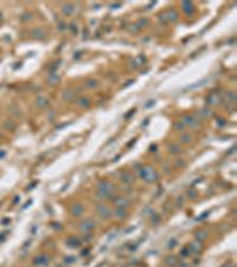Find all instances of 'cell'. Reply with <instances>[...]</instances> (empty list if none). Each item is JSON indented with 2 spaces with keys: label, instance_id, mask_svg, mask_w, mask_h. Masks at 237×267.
Returning <instances> with one entry per match:
<instances>
[{
  "label": "cell",
  "instance_id": "obj_13",
  "mask_svg": "<svg viewBox=\"0 0 237 267\" xmlns=\"http://www.w3.org/2000/svg\"><path fill=\"white\" fill-rule=\"evenodd\" d=\"M77 103H78V105H81L82 107L87 108V107L89 106V100H88V99H85V97H81V99H78V100H77Z\"/></svg>",
  "mask_w": 237,
  "mask_h": 267
},
{
  "label": "cell",
  "instance_id": "obj_5",
  "mask_svg": "<svg viewBox=\"0 0 237 267\" xmlns=\"http://www.w3.org/2000/svg\"><path fill=\"white\" fill-rule=\"evenodd\" d=\"M189 250L194 253V254H198V253H201L202 252V246L199 242H197V241H193V242L190 244V247H189Z\"/></svg>",
  "mask_w": 237,
  "mask_h": 267
},
{
  "label": "cell",
  "instance_id": "obj_20",
  "mask_svg": "<svg viewBox=\"0 0 237 267\" xmlns=\"http://www.w3.org/2000/svg\"><path fill=\"white\" fill-rule=\"evenodd\" d=\"M176 245H177V240H173V239H172V240L170 241V246H168V247H171V246H176Z\"/></svg>",
  "mask_w": 237,
  "mask_h": 267
},
{
  "label": "cell",
  "instance_id": "obj_4",
  "mask_svg": "<svg viewBox=\"0 0 237 267\" xmlns=\"http://www.w3.org/2000/svg\"><path fill=\"white\" fill-rule=\"evenodd\" d=\"M209 235V232L207 230H204V229H201V230H197L194 233V237H196V241L197 242H203V241Z\"/></svg>",
  "mask_w": 237,
  "mask_h": 267
},
{
  "label": "cell",
  "instance_id": "obj_22",
  "mask_svg": "<svg viewBox=\"0 0 237 267\" xmlns=\"http://www.w3.org/2000/svg\"><path fill=\"white\" fill-rule=\"evenodd\" d=\"M0 137H1V134H0Z\"/></svg>",
  "mask_w": 237,
  "mask_h": 267
},
{
  "label": "cell",
  "instance_id": "obj_1",
  "mask_svg": "<svg viewBox=\"0 0 237 267\" xmlns=\"http://www.w3.org/2000/svg\"><path fill=\"white\" fill-rule=\"evenodd\" d=\"M140 176L141 177H144L145 179L148 182V183H153L157 178H158V176H157V173H155V171L151 168V166H147V168H142L140 171Z\"/></svg>",
  "mask_w": 237,
  "mask_h": 267
},
{
  "label": "cell",
  "instance_id": "obj_2",
  "mask_svg": "<svg viewBox=\"0 0 237 267\" xmlns=\"http://www.w3.org/2000/svg\"><path fill=\"white\" fill-rule=\"evenodd\" d=\"M96 211H97V214L101 216L102 219H108V217H110V215H111L109 208H108L107 206H104V204L97 206V207H96Z\"/></svg>",
  "mask_w": 237,
  "mask_h": 267
},
{
  "label": "cell",
  "instance_id": "obj_11",
  "mask_svg": "<svg viewBox=\"0 0 237 267\" xmlns=\"http://www.w3.org/2000/svg\"><path fill=\"white\" fill-rule=\"evenodd\" d=\"M168 150H170V153H172V155H177V153L180 152V147L178 145H176V144H171L168 146Z\"/></svg>",
  "mask_w": 237,
  "mask_h": 267
},
{
  "label": "cell",
  "instance_id": "obj_21",
  "mask_svg": "<svg viewBox=\"0 0 237 267\" xmlns=\"http://www.w3.org/2000/svg\"><path fill=\"white\" fill-rule=\"evenodd\" d=\"M188 194H189L190 198H193V197H196V192L193 194V192H192V190H189V191H188Z\"/></svg>",
  "mask_w": 237,
  "mask_h": 267
},
{
  "label": "cell",
  "instance_id": "obj_18",
  "mask_svg": "<svg viewBox=\"0 0 237 267\" xmlns=\"http://www.w3.org/2000/svg\"><path fill=\"white\" fill-rule=\"evenodd\" d=\"M87 84H88V86H91L90 88H95L96 87V81L95 80H89V81H87Z\"/></svg>",
  "mask_w": 237,
  "mask_h": 267
},
{
  "label": "cell",
  "instance_id": "obj_17",
  "mask_svg": "<svg viewBox=\"0 0 237 267\" xmlns=\"http://www.w3.org/2000/svg\"><path fill=\"white\" fill-rule=\"evenodd\" d=\"M190 253H191V252L189 250V248H184V249H181V252H180V255L188 258V257L190 255Z\"/></svg>",
  "mask_w": 237,
  "mask_h": 267
},
{
  "label": "cell",
  "instance_id": "obj_7",
  "mask_svg": "<svg viewBox=\"0 0 237 267\" xmlns=\"http://www.w3.org/2000/svg\"><path fill=\"white\" fill-rule=\"evenodd\" d=\"M100 189H101V190H104V191H107V192L110 194V192L115 189V186L111 184V183H109V182H102L101 184H100Z\"/></svg>",
  "mask_w": 237,
  "mask_h": 267
},
{
  "label": "cell",
  "instance_id": "obj_6",
  "mask_svg": "<svg viewBox=\"0 0 237 267\" xmlns=\"http://www.w3.org/2000/svg\"><path fill=\"white\" fill-rule=\"evenodd\" d=\"M83 212V207L80 204V203H75V204L71 207V214L74 216H80Z\"/></svg>",
  "mask_w": 237,
  "mask_h": 267
},
{
  "label": "cell",
  "instance_id": "obj_12",
  "mask_svg": "<svg viewBox=\"0 0 237 267\" xmlns=\"http://www.w3.org/2000/svg\"><path fill=\"white\" fill-rule=\"evenodd\" d=\"M115 215L117 216V217H119V219H123V217H124V216H126V215H127V211H126V210H124L123 208H117V209L115 210Z\"/></svg>",
  "mask_w": 237,
  "mask_h": 267
},
{
  "label": "cell",
  "instance_id": "obj_16",
  "mask_svg": "<svg viewBox=\"0 0 237 267\" xmlns=\"http://www.w3.org/2000/svg\"><path fill=\"white\" fill-rule=\"evenodd\" d=\"M4 127L6 130H8V131H12V130H14V123L12 122V121H7V122H5V125H4Z\"/></svg>",
  "mask_w": 237,
  "mask_h": 267
},
{
  "label": "cell",
  "instance_id": "obj_8",
  "mask_svg": "<svg viewBox=\"0 0 237 267\" xmlns=\"http://www.w3.org/2000/svg\"><path fill=\"white\" fill-rule=\"evenodd\" d=\"M121 179L123 183H128V184H132L134 182V177L129 173V172H123L121 175Z\"/></svg>",
  "mask_w": 237,
  "mask_h": 267
},
{
  "label": "cell",
  "instance_id": "obj_19",
  "mask_svg": "<svg viewBox=\"0 0 237 267\" xmlns=\"http://www.w3.org/2000/svg\"><path fill=\"white\" fill-rule=\"evenodd\" d=\"M177 125H178V126H176V128H177V130H183L184 127H185V125H183V123H180V122H178Z\"/></svg>",
  "mask_w": 237,
  "mask_h": 267
},
{
  "label": "cell",
  "instance_id": "obj_14",
  "mask_svg": "<svg viewBox=\"0 0 237 267\" xmlns=\"http://www.w3.org/2000/svg\"><path fill=\"white\" fill-rule=\"evenodd\" d=\"M191 135L189 134V133H185V134H183L181 137H180V140L183 141V143H185V144H188V143H190L191 141Z\"/></svg>",
  "mask_w": 237,
  "mask_h": 267
},
{
  "label": "cell",
  "instance_id": "obj_10",
  "mask_svg": "<svg viewBox=\"0 0 237 267\" xmlns=\"http://www.w3.org/2000/svg\"><path fill=\"white\" fill-rule=\"evenodd\" d=\"M47 261H49V259H47L46 257L43 255V257H38L33 262H34V265H41V266H42V265H46Z\"/></svg>",
  "mask_w": 237,
  "mask_h": 267
},
{
  "label": "cell",
  "instance_id": "obj_9",
  "mask_svg": "<svg viewBox=\"0 0 237 267\" xmlns=\"http://www.w3.org/2000/svg\"><path fill=\"white\" fill-rule=\"evenodd\" d=\"M114 203H115V204H116L119 208H123V207H126L129 202H128L127 199H124V198H117V199L114 201Z\"/></svg>",
  "mask_w": 237,
  "mask_h": 267
},
{
  "label": "cell",
  "instance_id": "obj_15",
  "mask_svg": "<svg viewBox=\"0 0 237 267\" xmlns=\"http://www.w3.org/2000/svg\"><path fill=\"white\" fill-rule=\"evenodd\" d=\"M165 262H166V265L174 266V265H176V262H177V260H176V258H174V257H168V258L165 260Z\"/></svg>",
  "mask_w": 237,
  "mask_h": 267
},
{
  "label": "cell",
  "instance_id": "obj_3",
  "mask_svg": "<svg viewBox=\"0 0 237 267\" xmlns=\"http://www.w3.org/2000/svg\"><path fill=\"white\" fill-rule=\"evenodd\" d=\"M94 227H95V222H94L93 220H84V221L81 223V226H80V228L82 229V232H84V233L90 232Z\"/></svg>",
  "mask_w": 237,
  "mask_h": 267
}]
</instances>
